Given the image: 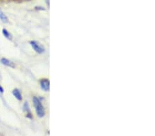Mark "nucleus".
<instances>
[{
  "label": "nucleus",
  "mask_w": 155,
  "mask_h": 136,
  "mask_svg": "<svg viewBox=\"0 0 155 136\" xmlns=\"http://www.w3.org/2000/svg\"><path fill=\"white\" fill-rule=\"evenodd\" d=\"M33 105L34 107L35 108L37 115L39 118H43L46 114L45 112V109L44 106L42 105V104L40 101L39 99L37 97H33Z\"/></svg>",
  "instance_id": "1"
},
{
  "label": "nucleus",
  "mask_w": 155,
  "mask_h": 136,
  "mask_svg": "<svg viewBox=\"0 0 155 136\" xmlns=\"http://www.w3.org/2000/svg\"><path fill=\"white\" fill-rule=\"evenodd\" d=\"M30 44H31L32 48H33L35 51L38 54H42L45 52V49L44 48V47L40 45L39 43H37L35 41H32L30 42Z\"/></svg>",
  "instance_id": "2"
},
{
  "label": "nucleus",
  "mask_w": 155,
  "mask_h": 136,
  "mask_svg": "<svg viewBox=\"0 0 155 136\" xmlns=\"http://www.w3.org/2000/svg\"><path fill=\"white\" fill-rule=\"evenodd\" d=\"M40 86H41L42 90L45 91H48L50 90V81L48 79H41L40 81Z\"/></svg>",
  "instance_id": "3"
},
{
  "label": "nucleus",
  "mask_w": 155,
  "mask_h": 136,
  "mask_svg": "<svg viewBox=\"0 0 155 136\" xmlns=\"http://www.w3.org/2000/svg\"><path fill=\"white\" fill-rule=\"evenodd\" d=\"M23 109H24V111H25V112L27 113L26 117L30 118V119H32V116L31 112V109H30V107H29L28 103H27V102H26V103H24V107H23Z\"/></svg>",
  "instance_id": "4"
},
{
  "label": "nucleus",
  "mask_w": 155,
  "mask_h": 136,
  "mask_svg": "<svg viewBox=\"0 0 155 136\" xmlns=\"http://www.w3.org/2000/svg\"><path fill=\"white\" fill-rule=\"evenodd\" d=\"M1 63L3 64V65L10 67V68H15V64L13 62L11 61L6 58H2L1 59Z\"/></svg>",
  "instance_id": "5"
},
{
  "label": "nucleus",
  "mask_w": 155,
  "mask_h": 136,
  "mask_svg": "<svg viewBox=\"0 0 155 136\" xmlns=\"http://www.w3.org/2000/svg\"><path fill=\"white\" fill-rule=\"evenodd\" d=\"M12 94L15 97L17 100L21 101L22 100V96L21 93L20 92V91L18 89H15V90L12 91Z\"/></svg>",
  "instance_id": "6"
},
{
  "label": "nucleus",
  "mask_w": 155,
  "mask_h": 136,
  "mask_svg": "<svg viewBox=\"0 0 155 136\" xmlns=\"http://www.w3.org/2000/svg\"><path fill=\"white\" fill-rule=\"evenodd\" d=\"M0 19L3 23H8V18L1 9H0Z\"/></svg>",
  "instance_id": "7"
},
{
  "label": "nucleus",
  "mask_w": 155,
  "mask_h": 136,
  "mask_svg": "<svg viewBox=\"0 0 155 136\" xmlns=\"http://www.w3.org/2000/svg\"><path fill=\"white\" fill-rule=\"evenodd\" d=\"M2 33H3L4 36L6 37V39H8V40H12V34L9 33V32L6 29L4 28L3 30H2Z\"/></svg>",
  "instance_id": "8"
},
{
  "label": "nucleus",
  "mask_w": 155,
  "mask_h": 136,
  "mask_svg": "<svg viewBox=\"0 0 155 136\" xmlns=\"http://www.w3.org/2000/svg\"><path fill=\"white\" fill-rule=\"evenodd\" d=\"M0 92L4 93V89H3V87H2L1 85H0Z\"/></svg>",
  "instance_id": "9"
},
{
  "label": "nucleus",
  "mask_w": 155,
  "mask_h": 136,
  "mask_svg": "<svg viewBox=\"0 0 155 136\" xmlns=\"http://www.w3.org/2000/svg\"><path fill=\"white\" fill-rule=\"evenodd\" d=\"M45 2H46V4L48 6H49V0H45Z\"/></svg>",
  "instance_id": "10"
}]
</instances>
